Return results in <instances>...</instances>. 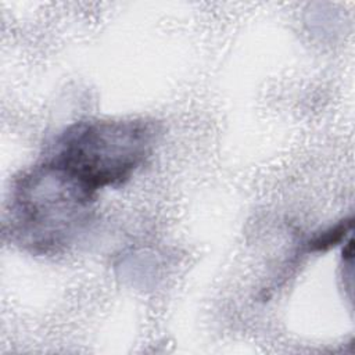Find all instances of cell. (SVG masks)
Returning <instances> with one entry per match:
<instances>
[{
  "mask_svg": "<svg viewBox=\"0 0 355 355\" xmlns=\"http://www.w3.org/2000/svg\"><path fill=\"white\" fill-rule=\"evenodd\" d=\"M94 196L65 171L43 161L14 182L8 234L33 254H55L89 223Z\"/></svg>",
  "mask_w": 355,
  "mask_h": 355,
  "instance_id": "6da1fadb",
  "label": "cell"
},
{
  "mask_svg": "<svg viewBox=\"0 0 355 355\" xmlns=\"http://www.w3.org/2000/svg\"><path fill=\"white\" fill-rule=\"evenodd\" d=\"M157 130L144 119L76 122L61 132L44 161L93 191L129 180L150 157Z\"/></svg>",
  "mask_w": 355,
  "mask_h": 355,
  "instance_id": "7a4b0ae2",
  "label": "cell"
},
{
  "mask_svg": "<svg viewBox=\"0 0 355 355\" xmlns=\"http://www.w3.org/2000/svg\"><path fill=\"white\" fill-rule=\"evenodd\" d=\"M352 229V219H344L338 222L336 226H331L322 233H318L312 240H309V250L311 251H326L336 244H338L341 240L345 239L347 233H349Z\"/></svg>",
  "mask_w": 355,
  "mask_h": 355,
  "instance_id": "3957f363",
  "label": "cell"
}]
</instances>
